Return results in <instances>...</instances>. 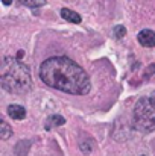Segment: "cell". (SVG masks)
Returning <instances> with one entry per match:
<instances>
[{
    "mask_svg": "<svg viewBox=\"0 0 155 156\" xmlns=\"http://www.w3.org/2000/svg\"><path fill=\"white\" fill-rule=\"evenodd\" d=\"M151 99L154 100V103H155V91H154V93H152V97H151Z\"/></svg>",
    "mask_w": 155,
    "mask_h": 156,
    "instance_id": "obj_13",
    "label": "cell"
},
{
    "mask_svg": "<svg viewBox=\"0 0 155 156\" xmlns=\"http://www.w3.org/2000/svg\"><path fill=\"white\" fill-rule=\"evenodd\" d=\"M23 55H24V53H23V50H18V53H17V59L20 61V59L23 58Z\"/></svg>",
    "mask_w": 155,
    "mask_h": 156,
    "instance_id": "obj_11",
    "label": "cell"
},
{
    "mask_svg": "<svg viewBox=\"0 0 155 156\" xmlns=\"http://www.w3.org/2000/svg\"><path fill=\"white\" fill-rule=\"evenodd\" d=\"M134 127L142 133H149L155 130V103L151 97L140 99L132 112Z\"/></svg>",
    "mask_w": 155,
    "mask_h": 156,
    "instance_id": "obj_3",
    "label": "cell"
},
{
    "mask_svg": "<svg viewBox=\"0 0 155 156\" xmlns=\"http://www.w3.org/2000/svg\"><path fill=\"white\" fill-rule=\"evenodd\" d=\"M8 115L12 120H23L26 117V109L20 105H9L8 106Z\"/></svg>",
    "mask_w": 155,
    "mask_h": 156,
    "instance_id": "obj_5",
    "label": "cell"
},
{
    "mask_svg": "<svg viewBox=\"0 0 155 156\" xmlns=\"http://www.w3.org/2000/svg\"><path fill=\"white\" fill-rule=\"evenodd\" d=\"M2 3H3L5 6H9V5L12 3V0H2Z\"/></svg>",
    "mask_w": 155,
    "mask_h": 156,
    "instance_id": "obj_12",
    "label": "cell"
},
{
    "mask_svg": "<svg viewBox=\"0 0 155 156\" xmlns=\"http://www.w3.org/2000/svg\"><path fill=\"white\" fill-rule=\"evenodd\" d=\"M59 14H61V17H62V18H64L65 21H70V23H75V24L81 23V15H79L78 12L72 11V9L62 8V9L59 11Z\"/></svg>",
    "mask_w": 155,
    "mask_h": 156,
    "instance_id": "obj_6",
    "label": "cell"
},
{
    "mask_svg": "<svg viewBox=\"0 0 155 156\" xmlns=\"http://www.w3.org/2000/svg\"><path fill=\"white\" fill-rule=\"evenodd\" d=\"M2 88L12 94H26L31 91L32 77L29 68L17 58L6 56L0 67Z\"/></svg>",
    "mask_w": 155,
    "mask_h": 156,
    "instance_id": "obj_2",
    "label": "cell"
},
{
    "mask_svg": "<svg viewBox=\"0 0 155 156\" xmlns=\"http://www.w3.org/2000/svg\"><path fill=\"white\" fill-rule=\"evenodd\" d=\"M0 136H2V140H8L9 136H12V129L5 120H2V123H0Z\"/></svg>",
    "mask_w": 155,
    "mask_h": 156,
    "instance_id": "obj_8",
    "label": "cell"
},
{
    "mask_svg": "<svg viewBox=\"0 0 155 156\" xmlns=\"http://www.w3.org/2000/svg\"><path fill=\"white\" fill-rule=\"evenodd\" d=\"M114 38H117V40H120V38H123L125 35H126V29L123 27V26H116L114 27Z\"/></svg>",
    "mask_w": 155,
    "mask_h": 156,
    "instance_id": "obj_10",
    "label": "cell"
},
{
    "mask_svg": "<svg viewBox=\"0 0 155 156\" xmlns=\"http://www.w3.org/2000/svg\"><path fill=\"white\" fill-rule=\"evenodd\" d=\"M40 77L47 87L73 96H85L91 88L85 70L65 56L46 59L40 67Z\"/></svg>",
    "mask_w": 155,
    "mask_h": 156,
    "instance_id": "obj_1",
    "label": "cell"
},
{
    "mask_svg": "<svg viewBox=\"0 0 155 156\" xmlns=\"http://www.w3.org/2000/svg\"><path fill=\"white\" fill-rule=\"evenodd\" d=\"M138 43L143 46V47H155V32L151 29H145L138 34L137 37Z\"/></svg>",
    "mask_w": 155,
    "mask_h": 156,
    "instance_id": "obj_4",
    "label": "cell"
},
{
    "mask_svg": "<svg viewBox=\"0 0 155 156\" xmlns=\"http://www.w3.org/2000/svg\"><path fill=\"white\" fill-rule=\"evenodd\" d=\"M64 123H65V118H64V117L53 114V115H50V117L47 118V124H46V129L49 130V129H52V127H58V126H62Z\"/></svg>",
    "mask_w": 155,
    "mask_h": 156,
    "instance_id": "obj_7",
    "label": "cell"
},
{
    "mask_svg": "<svg viewBox=\"0 0 155 156\" xmlns=\"http://www.w3.org/2000/svg\"><path fill=\"white\" fill-rule=\"evenodd\" d=\"M21 5L29 6V8H40L46 5V0H18Z\"/></svg>",
    "mask_w": 155,
    "mask_h": 156,
    "instance_id": "obj_9",
    "label": "cell"
}]
</instances>
